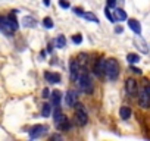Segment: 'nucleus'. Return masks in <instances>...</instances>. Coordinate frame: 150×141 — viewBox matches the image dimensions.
I'll return each mask as SVG.
<instances>
[{
	"label": "nucleus",
	"instance_id": "f257e3e1",
	"mask_svg": "<svg viewBox=\"0 0 150 141\" xmlns=\"http://www.w3.org/2000/svg\"><path fill=\"white\" fill-rule=\"evenodd\" d=\"M77 84H78V88L86 93V94H91L93 93V82L90 80V74L86 68H81L80 69V75L77 78Z\"/></svg>",
	"mask_w": 150,
	"mask_h": 141
},
{
	"label": "nucleus",
	"instance_id": "f03ea898",
	"mask_svg": "<svg viewBox=\"0 0 150 141\" xmlns=\"http://www.w3.org/2000/svg\"><path fill=\"white\" fill-rule=\"evenodd\" d=\"M105 75L109 80H116L119 75V65L116 59H106L105 60Z\"/></svg>",
	"mask_w": 150,
	"mask_h": 141
},
{
	"label": "nucleus",
	"instance_id": "7ed1b4c3",
	"mask_svg": "<svg viewBox=\"0 0 150 141\" xmlns=\"http://www.w3.org/2000/svg\"><path fill=\"white\" fill-rule=\"evenodd\" d=\"M54 125L60 129V131H69L71 129V122L69 119L62 113L60 107L56 106V110H54Z\"/></svg>",
	"mask_w": 150,
	"mask_h": 141
},
{
	"label": "nucleus",
	"instance_id": "20e7f679",
	"mask_svg": "<svg viewBox=\"0 0 150 141\" xmlns=\"http://www.w3.org/2000/svg\"><path fill=\"white\" fill-rule=\"evenodd\" d=\"M75 122H77V125L80 126H84L87 122H88V115H87V110L83 104H80L78 102L75 103Z\"/></svg>",
	"mask_w": 150,
	"mask_h": 141
},
{
	"label": "nucleus",
	"instance_id": "39448f33",
	"mask_svg": "<svg viewBox=\"0 0 150 141\" xmlns=\"http://www.w3.org/2000/svg\"><path fill=\"white\" fill-rule=\"evenodd\" d=\"M125 90H127V93H128V96H129V97L137 96L138 88H137V82H135V80L128 78V80L125 81Z\"/></svg>",
	"mask_w": 150,
	"mask_h": 141
},
{
	"label": "nucleus",
	"instance_id": "423d86ee",
	"mask_svg": "<svg viewBox=\"0 0 150 141\" xmlns=\"http://www.w3.org/2000/svg\"><path fill=\"white\" fill-rule=\"evenodd\" d=\"M80 69H81V66L78 65L77 60H71V63H69V75H71L72 81H77V78L80 75Z\"/></svg>",
	"mask_w": 150,
	"mask_h": 141
},
{
	"label": "nucleus",
	"instance_id": "0eeeda50",
	"mask_svg": "<svg viewBox=\"0 0 150 141\" xmlns=\"http://www.w3.org/2000/svg\"><path fill=\"white\" fill-rule=\"evenodd\" d=\"M47 126L46 125H34L33 128H30V137L31 138H38L41 137L44 132H47Z\"/></svg>",
	"mask_w": 150,
	"mask_h": 141
},
{
	"label": "nucleus",
	"instance_id": "6e6552de",
	"mask_svg": "<svg viewBox=\"0 0 150 141\" xmlns=\"http://www.w3.org/2000/svg\"><path fill=\"white\" fill-rule=\"evenodd\" d=\"M93 72L96 77L102 78L105 75V59H97L96 63H94V68H93Z\"/></svg>",
	"mask_w": 150,
	"mask_h": 141
},
{
	"label": "nucleus",
	"instance_id": "1a4fd4ad",
	"mask_svg": "<svg viewBox=\"0 0 150 141\" xmlns=\"http://www.w3.org/2000/svg\"><path fill=\"white\" fill-rule=\"evenodd\" d=\"M137 96H138V104L141 106V107H149L150 106V97H149V94L144 91V88L143 90H140V93H137Z\"/></svg>",
	"mask_w": 150,
	"mask_h": 141
},
{
	"label": "nucleus",
	"instance_id": "9d476101",
	"mask_svg": "<svg viewBox=\"0 0 150 141\" xmlns=\"http://www.w3.org/2000/svg\"><path fill=\"white\" fill-rule=\"evenodd\" d=\"M77 102H78V94H77V91H68V93H66V96H65V103H66V106L74 107Z\"/></svg>",
	"mask_w": 150,
	"mask_h": 141
},
{
	"label": "nucleus",
	"instance_id": "9b49d317",
	"mask_svg": "<svg viewBox=\"0 0 150 141\" xmlns=\"http://www.w3.org/2000/svg\"><path fill=\"white\" fill-rule=\"evenodd\" d=\"M0 31H2L3 34H6V35H11L12 34V27L9 25V22H8V19L6 18H3V16H0Z\"/></svg>",
	"mask_w": 150,
	"mask_h": 141
},
{
	"label": "nucleus",
	"instance_id": "f8f14e48",
	"mask_svg": "<svg viewBox=\"0 0 150 141\" xmlns=\"http://www.w3.org/2000/svg\"><path fill=\"white\" fill-rule=\"evenodd\" d=\"M6 19H8V22H9V25L12 27L13 31H16V30L19 28V24H18V19H16V11H12V12L6 16Z\"/></svg>",
	"mask_w": 150,
	"mask_h": 141
},
{
	"label": "nucleus",
	"instance_id": "ddd939ff",
	"mask_svg": "<svg viewBox=\"0 0 150 141\" xmlns=\"http://www.w3.org/2000/svg\"><path fill=\"white\" fill-rule=\"evenodd\" d=\"M44 78L50 82V84H57L59 81H60V75L59 74H56V72H44Z\"/></svg>",
	"mask_w": 150,
	"mask_h": 141
},
{
	"label": "nucleus",
	"instance_id": "4468645a",
	"mask_svg": "<svg viewBox=\"0 0 150 141\" xmlns=\"http://www.w3.org/2000/svg\"><path fill=\"white\" fill-rule=\"evenodd\" d=\"M128 27H129L137 35L141 34V25H140V22H138L137 19H128Z\"/></svg>",
	"mask_w": 150,
	"mask_h": 141
},
{
	"label": "nucleus",
	"instance_id": "2eb2a0df",
	"mask_svg": "<svg viewBox=\"0 0 150 141\" xmlns=\"http://www.w3.org/2000/svg\"><path fill=\"white\" fill-rule=\"evenodd\" d=\"M113 18H115V21H125L127 19V12L124 9H115L113 11Z\"/></svg>",
	"mask_w": 150,
	"mask_h": 141
},
{
	"label": "nucleus",
	"instance_id": "dca6fc26",
	"mask_svg": "<svg viewBox=\"0 0 150 141\" xmlns=\"http://www.w3.org/2000/svg\"><path fill=\"white\" fill-rule=\"evenodd\" d=\"M22 25L24 27H28V28H33V27L37 25V21L33 16H24L22 18Z\"/></svg>",
	"mask_w": 150,
	"mask_h": 141
},
{
	"label": "nucleus",
	"instance_id": "f3484780",
	"mask_svg": "<svg viewBox=\"0 0 150 141\" xmlns=\"http://www.w3.org/2000/svg\"><path fill=\"white\" fill-rule=\"evenodd\" d=\"M119 116H121L124 121L129 119V118H131V109H129L128 106H122V107L119 109Z\"/></svg>",
	"mask_w": 150,
	"mask_h": 141
},
{
	"label": "nucleus",
	"instance_id": "a211bd4d",
	"mask_svg": "<svg viewBox=\"0 0 150 141\" xmlns=\"http://www.w3.org/2000/svg\"><path fill=\"white\" fill-rule=\"evenodd\" d=\"M60 99H62V93H60V91H57V90H54V91L52 93V100H53V104H54V106H59Z\"/></svg>",
	"mask_w": 150,
	"mask_h": 141
},
{
	"label": "nucleus",
	"instance_id": "6ab92c4d",
	"mask_svg": "<svg viewBox=\"0 0 150 141\" xmlns=\"http://www.w3.org/2000/svg\"><path fill=\"white\" fill-rule=\"evenodd\" d=\"M83 18H86L87 21H91V22L99 24V19H97V16H96L93 12H83Z\"/></svg>",
	"mask_w": 150,
	"mask_h": 141
},
{
	"label": "nucleus",
	"instance_id": "aec40b11",
	"mask_svg": "<svg viewBox=\"0 0 150 141\" xmlns=\"http://www.w3.org/2000/svg\"><path fill=\"white\" fill-rule=\"evenodd\" d=\"M127 60H128V63L134 65V63H138L140 62V56L135 54V53H128L127 54Z\"/></svg>",
	"mask_w": 150,
	"mask_h": 141
},
{
	"label": "nucleus",
	"instance_id": "412c9836",
	"mask_svg": "<svg viewBox=\"0 0 150 141\" xmlns=\"http://www.w3.org/2000/svg\"><path fill=\"white\" fill-rule=\"evenodd\" d=\"M50 113H52V106H50L49 103H44V104H43V107H41V116L49 118V116H50Z\"/></svg>",
	"mask_w": 150,
	"mask_h": 141
},
{
	"label": "nucleus",
	"instance_id": "4be33fe9",
	"mask_svg": "<svg viewBox=\"0 0 150 141\" xmlns=\"http://www.w3.org/2000/svg\"><path fill=\"white\" fill-rule=\"evenodd\" d=\"M54 44H56L57 49H62V47H65V44H66V38H65L63 35H57L56 40H54Z\"/></svg>",
	"mask_w": 150,
	"mask_h": 141
},
{
	"label": "nucleus",
	"instance_id": "5701e85b",
	"mask_svg": "<svg viewBox=\"0 0 150 141\" xmlns=\"http://www.w3.org/2000/svg\"><path fill=\"white\" fill-rule=\"evenodd\" d=\"M135 44L138 46V49L143 51V53H147L149 51V49H147V46H146V43L141 40V38H135Z\"/></svg>",
	"mask_w": 150,
	"mask_h": 141
},
{
	"label": "nucleus",
	"instance_id": "b1692460",
	"mask_svg": "<svg viewBox=\"0 0 150 141\" xmlns=\"http://www.w3.org/2000/svg\"><path fill=\"white\" fill-rule=\"evenodd\" d=\"M77 62H78V65H80L81 68H86V65H87V62H88V59H87V54H84V53H83V54H80Z\"/></svg>",
	"mask_w": 150,
	"mask_h": 141
},
{
	"label": "nucleus",
	"instance_id": "393cba45",
	"mask_svg": "<svg viewBox=\"0 0 150 141\" xmlns=\"http://www.w3.org/2000/svg\"><path fill=\"white\" fill-rule=\"evenodd\" d=\"M43 25H44V28L52 30V28H53V21H52V18H44V19H43Z\"/></svg>",
	"mask_w": 150,
	"mask_h": 141
},
{
	"label": "nucleus",
	"instance_id": "a878e982",
	"mask_svg": "<svg viewBox=\"0 0 150 141\" xmlns=\"http://www.w3.org/2000/svg\"><path fill=\"white\" fill-rule=\"evenodd\" d=\"M105 15H106V18H108V19H109L110 22H115V18H113V13L110 12V9H109V8H106V9H105Z\"/></svg>",
	"mask_w": 150,
	"mask_h": 141
},
{
	"label": "nucleus",
	"instance_id": "bb28decb",
	"mask_svg": "<svg viewBox=\"0 0 150 141\" xmlns=\"http://www.w3.org/2000/svg\"><path fill=\"white\" fill-rule=\"evenodd\" d=\"M72 41H74L75 44H80V43L83 41V35H80V34H75V35L72 37Z\"/></svg>",
	"mask_w": 150,
	"mask_h": 141
},
{
	"label": "nucleus",
	"instance_id": "cd10ccee",
	"mask_svg": "<svg viewBox=\"0 0 150 141\" xmlns=\"http://www.w3.org/2000/svg\"><path fill=\"white\" fill-rule=\"evenodd\" d=\"M59 6L60 8H63V9H69V2H68V0H59Z\"/></svg>",
	"mask_w": 150,
	"mask_h": 141
},
{
	"label": "nucleus",
	"instance_id": "c85d7f7f",
	"mask_svg": "<svg viewBox=\"0 0 150 141\" xmlns=\"http://www.w3.org/2000/svg\"><path fill=\"white\" fill-rule=\"evenodd\" d=\"M83 9H80V8H74V13L75 15H78V16H83Z\"/></svg>",
	"mask_w": 150,
	"mask_h": 141
},
{
	"label": "nucleus",
	"instance_id": "c756f323",
	"mask_svg": "<svg viewBox=\"0 0 150 141\" xmlns=\"http://www.w3.org/2000/svg\"><path fill=\"white\" fill-rule=\"evenodd\" d=\"M116 6V0H108V8H115Z\"/></svg>",
	"mask_w": 150,
	"mask_h": 141
},
{
	"label": "nucleus",
	"instance_id": "7c9ffc66",
	"mask_svg": "<svg viewBox=\"0 0 150 141\" xmlns=\"http://www.w3.org/2000/svg\"><path fill=\"white\" fill-rule=\"evenodd\" d=\"M131 70L134 74H138V75H141V69H138V68H135V66H131Z\"/></svg>",
	"mask_w": 150,
	"mask_h": 141
},
{
	"label": "nucleus",
	"instance_id": "2f4dec72",
	"mask_svg": "<svg viewBox=\"0 0 150 141\" xmlns=\"http://www.w3.org/2000/svg\"><path fill=\"white\" fill-rule=\"evenodd\" d=\"M49 93H50V91H49V88H44V90H43V94H41V96H43V97L46 99V97H49V96H50Z\"/></svg>",
	"mask_w": 150,
	"mask_h": 141
},
{
	"label": "nucleus",
	"instance_id": "473e14b6",
	"mask_svg": "<svg viewBox=\"0 0 150 141\" xmlns=\"http://www.w3.org/2000/svg\"><path fill=\"white\" fill-rule=\"evenodd\" d=\"M144 91H146V93L149 94V97H150V85H149V84H147V85H144Z\"/></svg>",
	"mask_w": 150,
	"mask_h": 141
},
{
	"label": "nucleus",
	"instance_id": "72a5a7b5",
	"mask_svg": "<svg viewBox=\"0 0 150 141\" xmlns=\"http://www.w3.org/2000/svg\"><path fill=\"white\" fill-rule=\"evenodd\" d=\"M115 32L121 34V32H122V27H116V28H115Z\"/></svg>",
	"mask_w": 150,
	"mask_h": 141
},
{
	"label": "nucleus",
	"instance_id": "f704fd0d",
	"mask_svg": "<svg viewBox=\"0 0 150 141\" xmlns=\"http://www.w3.org/2000/svg\"><path fill=\"white\" fill-rule=\"evenodd\" d=\"M52 140H60V135L54 134V135H52Z\"/></svg>",
	"mask_w": 150,
	"mask_h": 141
},
{
	"label": "nucleus",
	"instance_id": "c9c22d12",
	"mask_svg": "<svg viewBox=\"0 0 150 141\" xmlns=\"http://www.w3.org/2000/svg\"><path fill=\"white\" fill-rule=\"evenodd\" d=\"M43 3H44V6H49L50 5V0H43Z\"/></svg>",
	"mask_w": 150,
	"mask_h": 141
}]
</instances>
